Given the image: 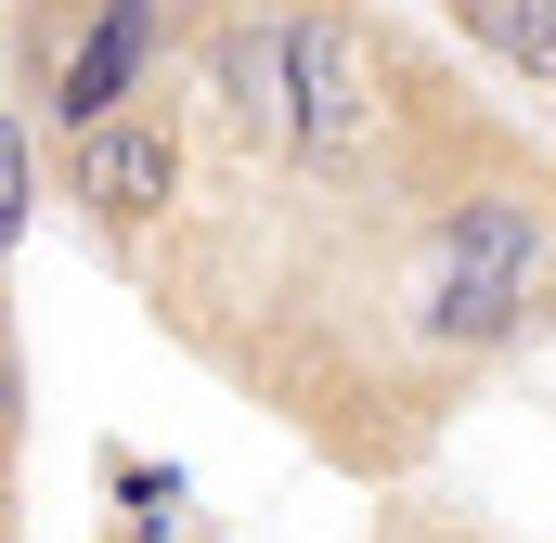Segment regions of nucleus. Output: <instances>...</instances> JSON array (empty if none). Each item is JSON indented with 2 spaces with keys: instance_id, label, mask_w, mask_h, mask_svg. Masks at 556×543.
I'll list each match as a JSON object with an SVG mask.
<instances>
[{
  "instance_id": "20e7f679",
  "label": "nucleus",
  "mask_w": 556,
  "mask_h": 543,
  "mask_svg": "<svg viewBox=\"0 0 556 543\" xmlns=\"http://www.w3.org/2000/svg\"><path fill=\"white\" fill-rule=\"evenodd\" d=\"M39 155H52L65 220L91 247H117V260H142L168 233V207L194 194V117L181 104H130V117H104V130H78V142H39Z\"/></svg>"
},
{
  "instance_id": "f257e3e1",
  "label": "nucleus",
  "mask_w": 556,
  "mask_h": 543,
  "mask_svg": "<svg viewBox=\"0 0 556 543\" xmlns=\"http://www.w3.org/2000/svg\"><path fill=\"white\" fill-rule=\"evenodd\" d=\"M181 26H194V0H0V39H13L0 91L26 104L39 142H78L168 91Z\"/></svg>"
},
{
  "instance_id": "0eeeda50",
  "label": "nucleus",
  "mask_w": 556,
  "mask_h": 543,
  "mask_svg": "<svg viewBox=\"0 0 556 543\" xmlns=\"http://www.w3.org/2000/svg\"><path fill=\"white\" fill-rule=\"evenodd\" d=\"M39 207H52V155H39V130H26V104L0 91V285H13V260H26Z\"/></svg>"
},
{
  "instance_id": "1a4fd4ad",
  "label": "nucleus",
  "mask_w": 556,
  "mask_h": 543,
  "mask_svg": "<svg viewBox=\"0 0 556 543\" xmlns=\"http://www.w3.org/2000/svg\"><path fill=\"white\" fill-rule=\"evenodd\" d=\"M104 543H168V531H104Z\"/></svg>"
},
{
  "instance_id": "423d86ee",
  "label": "nucleus",
  "mask_w": 556,
  "mask_h": 543,
  "mask_svg": "<svg viewBox=\"0 0 556 543\" xmlns=\"http://www.w3.org/2000/svg\"><path fill=\"white\" fill-rule=\"evenodd\" d=\"M505 78H531V91H556V0H440Z\"/></svg>"
},
{
  "instance_id": "6e6552de",
  "label": "nucleus",
  "mask_w": 556,
  "mask_h": 543,
  "mask_svg": "<svg viewBox=\"0 0 556 543\" xmlns=\"http://www.w3.org/2000/svg\"><path fill=\"white\" fill-rule=\"evenodd\" d=\"M104 492L130 505V531H168V518H181V466H142V453H117V440H104Z\"/></svg>"
},
{
  "instance_id": "39448f33",
  "label": "nucleus",
  "mask_w": 556,
  "mask_h": 543,
  "mask_svg": "<svg viewBox=\"0 0 556 543\" xmlns=\"http://www.w3.org/2000/svg\"><path fill=\"white\" fill-rule=\"evenodd\" d=\"M181 52H194V91H207L220 142L285 155V130H298V104H285V0H194Z\"/></svg>"
},
{
  "instance_id": "9d476101",
  "label": "nucleus",
  "mask_w": 556,
  "mask_h": 543,
  "mask_svg": "<svg viewBox=\"0 0 556 543\" xmlns=\"http://www.w3.org/2000/svg\"><path fill=\"white\" fill-rule=\"evenodd\" d=\"M415 543H466V531H415Z\"/></svg>"
},
{
  "instance_id": "f03ea898",
  "label": "nucleus",
  "mask_w": 556,
  "mask_h": 543,
  "mask_svg": "<svg viewBox=\"0 0 556 543\" xmlns=\"http://www.w3.org/2000/svg\"><path fill=\"white\" fill-rule=\"evenodd\" d=\"M556 311V220L531 181H466L415 247V324L427 350H518L531 324Z\"/></svg>"
},
{
  "instance_id": "7ed1b4c3",
  "label": "nucleus",
  "mask_w": 556,
  "mask_h": 543,
  "mask_svg": "<svg viewBox=\"0 0 556 543\" xmlns=\"http://www.w3.org/2000/svg\"><path fill=\"white\" fill-rule=\"evenodd\" d=\"M285 104H298L285 168L363 181L376 142L402 130V52H389V26L350 13V0H285Z\"/></svg>"
}]
</instances>
